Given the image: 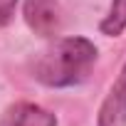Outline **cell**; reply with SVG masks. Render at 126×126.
Wrapping results in <instances>:
<instances>
[{"instance_id": "6da1fadb", "label": "cell", "mask_w": 126, "mask_h": 126, "mask_svg": "<svg viewBox=\"0 0 126 126\" xmlns=\"http://www.w3.org/2000/svg\"><path fill=\"white\" fill-rule=\"evenodd\" d=\"M96 62V47L87 37H62L52 42L32 64V74L40 84L64 89L84 82Z\"/></svg>"}, {"instance_id": "7a4b0ae2", "label": "cell", "mask_w": 126, "mask_h": 126, "mask_svg": "<svg viewBox=\"0 0 126 126\" xmlns=\"http://www.w3.org/2000/svg\"><path fill=\"white\" fill-rule=\"evenodd\" d=\"M22 15L27 27L40 37H54L62 30V10L57 0H25Z\"/></svg>"}, {"instance_id": "3957f363", "label": "cell", "mask_w": 126, "mask_h": 126, "mask_svg": "<svg viewBox=\"0 0 126 126\" xmlns=\"http://www.w3.org/2000/svg\"><path fill=\"white\" fill-rule=\"evenodd\" d=\"M96 126H126V69L114 82L111 92L106 94Z\"/></svg>"}, {"instance_id": "277c9868", "label": "cell", "mask_w": 126, "mask_h": 126, "mask_svg": "<svg viewBox=\"0 0 126 126\" xmlns=\"http://www.w3.org/2000/svg\"><path fill=\"white\" fill-rule=\"evenodd\" d=\"M3 126H57V116L52 111L42 109L40 104L20 101L8 111Z\"/></svg>"}, {"instance_id": "5b68a950", "label": "cell", "mask_w": 126, "mask_h": 126, "mask_svg": "<svg viewBox=\"0 0 126 126\" xmlns=\"http://www.w3.org/2000/svg\"><path fill=\"white\" fill-rule=\"evenodd\" d=\"M99 30H101V35H106V37H119V35L126 30V0H111L109 13H106V17L101 20Z\"/></svg>"}, {"instance_id": "8992f818", "label": "cell", "mask_w": 126, "mask_h": 126, "mask_svg": "<svg viewBox=\"0 0 126 126\" xmlns=\"http://www.w3.org/2000/svg\"><path fill=\"white\" fill-rule=\"evenodd\" d=\"M20 0H0V27H5L15 17V8Z\"/></svg>"}]
</instances>
